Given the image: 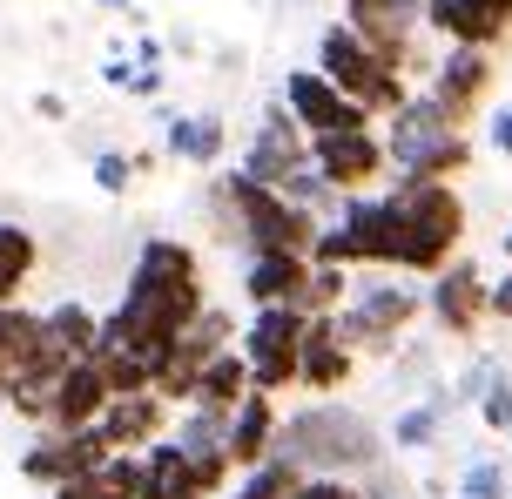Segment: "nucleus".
<instances>
[{"mask_svg": "<svg viewBox=\"0 0 512 499\" xmlns=\"http://www.w3.org/2000/svg\"><path fill=\"white\" fill-rule=\"evenodd\" d=\"M203 257L182 237H149L128 263V290L122 304L102 317V344H128L142 358H162L182 338V324L203 311Z\"/></svg>", "mask_w": 512, "mask_h": 499, "instance_id": "obj_1", "label": "nucleus"}, {"mask_svg": "<svg viewBox=\"0 0 512 499\" xmlns=\"http://www.w3.org/2000/svg\"><path fill=\"white\" fill-rule=\"evenodd\" d=\"M384 446L391 439H384L378 425L364 419V412H351V405H337V398H317L304 412H290L277 432V452H290L304 473H344V479L378 473Z\"/></svg>", "mask_w": 512, "mask_h": 499, "instance_id": "obj_2", "label": "nucleus"}, {"mask_svg": "<svg viewBox=\"0 0 512 499\" xmlns=\"http://www.w3.org/2000/svg\"><path fill=\"white\" fill-rule=\"evenodd\" d=\"M398 203V270L432 277L465 243V196L452 183H391Z\"/></svg>", "mask_w": 512, "mask_h": 499, "instance_id": "obj_3", "label": "nucleus"}, {"mask_svg": "<svg viewBox=\"0 0 512 499\" xmlns=\"http://www.w3.org/2000/svg\"><path fill=\"white\" fill-rule=\"evenodd\" d=\"M331 317H337V338L351 344L358 358H398L405 331L425 317V290L405 284V277H371V284H358L344 297V311H331Z\"/></svg>", "mask_w": 512, "mask_h": 499, "instance_id": "obj_4", "label": "nucleus"}, {"mask_svg": "<svg viewBox=\"0 0 512 499\" xmlns=\"http://www.w3.org/2000/svg\"><path fill=\"white\" fill-rule=\"evenodd\" d=\"M317 68H324V75H331L351 102L371 108L378 122L411 95V75H405V68H391V61H384V54L371 48L351 21H331L324 34H317Z\"/></svg>", "mask_w": 512, "mask_h": 499, "instance_id": "obj_5", "label": "nucleus"}, {"mask_svg": "<svg viewBox=\"0 0 512 499\" xmlns=\"http://www.w3.org/2000/svg\"><path fill=\"white\" fill-rule=\"evenodd\" d=\"M304 331H310V311L297 304H256L250 324H243V358H250V385L256 392L283 398L297 385V351H304Z\"/></svg>", "mask_w": 512, "mask_h": 499, "instance_id": "obj_6", "label": "nucleus"}, {"mask_svg": "<svg viewBox=\"0 0 512 499\" xmlns=\"http://www.w3.org/2000/svg\"><path fill=\"white\" fill-rule=\"evenodd\" d=\"M425 311H432V324L445 331V338H479L486 317H492V277L472 257H452L445 270H432Z\"/></svg>", "mask_w": 512, "mask_h": 499, "instance_id": "obj_7", "label": "nucleus"}, {"mask_svg": "<svg viewBox=\"0 0 512 499\" xmlns=\"http://www.w3.org/2000/svg\"><path fill=\"white\" fill-rule=\"evenodd\" d=\"M310 162L324 169V183L358 196L378 176H391V149H384L378 129H331V135H310Z\"/></svg>", "mask_w": 512, "mask_h": 499, "instance_id": "obj_8", "label": "nucleus"}, {"mask_svg": "<svg viewBox=\"0 0 512 499\" xmlns=\"http://www.w3.org/2000/svg\"><path fill=\"white\" fill-rule=\"evenodd\" d=\"M283 108L304 122V135H331V129H371L378 115L364 102H351L324 68H290L283 75Z\"/></svg>", "mask_w": 512, "mask_h": 499, "instance_id": "obj_9", "label": "nucleus"}, {"mask_svg": "<svg viewBox=\"0 0 512 499\" xmlns=\"http://www.w3.org/2000/svg\"><path fill=\"white\" fill-rule=\"evenodd\" d=\"M304 162H310L304 122H297L283 102H270V108H263V122H256V135H250V149L236 156V169H243V176H256V183H270V189H283L297 169H304Z\"/></svg>", "mask_w": 512, "mask_h": 499, "instance_id": "obj_10", "label": "nucleus"}, {"mask_svg": "<svg viewBox=\"0 0 512 499\" xmlns=\"http://www.w3.org/2000/svg\"><path fill=\"white\" fill-rule=\"evenodd\" d=\"M108 432L102 425H81V432H54V425H41V439L21 452V479H34V486H61V479H81V473H95L108 459Z\"/></svg>", "mask_w": 512, "mask_h": 499, "instance_id": "obj_11", "label": "nucleus"}, {"mask_svg": "<svg viewBox=\"0 0 512 499\" xmlns=\"http://www.w3.org/2000/svg\"><path fill=\"white\" fill-rule=\"evenodd\" d=\"M492 88H499V61H492V48H445V61L432 68V95L452 108L459 129L492 102Z\"/></svg>", "mask_w": 512, "mask_h": 499, "instance_id": "obj_12", "label": "nucleus"}, {"mask_svg": "<svg viewBox=\"0 0 512 499\" xmlns=\"http://www.w3.org/2000/svg\"><path fill=\"white\" fill-rule=\"evenodd\" d=\"M425 27L445 48H506V7L499 0H425Z\"/></svg>", "mask_w": 512, "mask_h": 499, "instance_id": "obj_13", "label": "nucleus"}, {"mask_svg": "<svg viewBox=\"0 0 512 499\" xmlns=\"http://www.w3.org/2000/svg\"><path fill=\"white\" fill-rule=\"evenodd\" d=\"M358 371V351L337 338V317H310L304 331V351H297V392H317V398H337Z\"/></svg>", "mask_w": 512, "mask_h": 499, "instance_id": "obj_14", "label": "nucleus"}, {"mask_svg": "<svg viewBox=\"0 0 512 499\" xmlns=\"http://www.w3.org/2000/svg\"><path fill=\"white\" fill-rule=\"evenodd\" d=\"M108 378H102V365L95 358H75V365L54 378V392H48V425L54 432H81V425H102V412H108Z\"/></svg>", "mask_w": 512, "mask_h": 499, "instance_id": "obj_15", "label": "nucleus"}, {"mask_svg": "<svg viewBox=\"0 0 512 499\" xmlns=\"http://www.w3.org/2000/svg\"><path fill=\"white\" fill-rule=\"evenodd\" d=\"M169 419H176V405L155 392H122V398H108V412H102V432H108V446L115 452H142L155 446L162 432H169Z\"/></svg>", "mask_w": 512, "mask_h": 499, "instance_id": "obj_16", "label": "nucleus"}, {"mask_svg": "<svg viewBox=\"0 0 512 499\" xmlns=\"http://www.w3.org/2000/svg\"><path fill=\"white\" fill-rule=\"evenodd\" d=\"M277 432H283L277 398L250 385V392L236 398V412H230V459H236V473H250L256 459H270V452H277Z\"/></svg>", "mask_w": 512, "mask_h": 499, "instance_id": "obj_17", "label": "nucleus"}, {"mask_svg": "<svg viewBox=\"0 0 512 499\" xmlns=\"http://www.w3.org/2000/svg\"><path fill=\"white\" fill-rule=\"evenodd\" d=\"M162 149L189 169H216L223 149H230V129H223V115H176V108H162Z\"/></svg>", "mask_w": 512, "mask_h": 499, "instance_id": "obj_18", "label": "nucleus"}, {"mask_svg": "<svg viewBox=\"0 0 512 499\" xmlns=\"http://www.w3.org/2000/svg\"><path fill=\"white\" fill-rule=\"evenodd\" d=\"M304 277H310V257H297V250H256L243 263V297L250 304H297Z\"/></svg>", "mask_w": 512, "mask_h": 499, "instance_id": "obj_19", "label": "nucleus"}, {"mask_svg": "<svg viewBox=\"0 0 512 499\" xmlns=\"http://www.w3.org/2000/svg\"><path fill=\"white\" fill-rule=\"evenodd\" d=\"M142 466H149V479H142V499H209L203 493V473H196V459L162 432L155 446H142Z\"/></svg>", "mask_w": 512, "mask_h": 499, "instance_id": "obj_20", "label": "nucleus"}, {"mask_svg": "<svg viewBox=\"0 0 512 499\" xmlns=\"http://www.w3.org/2000/svg\"><path fill=\"white\" fill-rule=\"evenodd\" d=\"M472 135L452 129V135H438L432 149H418V156L405 162V169H391V183H459L465 169H472Z\"/></svg>", "mask_w": 512, "mask_h": 499, "instance_id": "obj_21", "label": "nucleus"}, {"mask_svg": "<svg viewBox=\"0 0 512 499\" xmlns=\"http://www.w3.org/2000/svg\"><path fill=\"white\" fill-rule=\"evenodd\" d=\"M445 419H452V405H445V385H432L425 398L398 405V419H391V432H384V439H391L398 452H425V446H438Z\"/></svg>", "mask_w": 512, "mask_h": 499, "instance_id": "obj_22", "label": "nucleus"}, {"mask_svg": "<svg viewBox=\"0 0 512 499\" xmlns=\"http://www.w3.org/2000/svg\"><path fill=\"white\" fill-rule=\"evenodd\" d=\"M34 270H41L34 230L14 223V216H0V304H21V290L34 284Z\"/></svg>", "mask_w": 512, "mask_h": 499, "instance_id": "obj_23", "label": "nucleus"}, {"mask_svg": "<svg viewBox=\"0 0 512 499\" xmlns=\"http://www.w3.org/2000/svg\"><path fill=\"white\" fill-rule=\"evenodd\" d=\"M48 317V338L68 351V358H95V344H102V317L88 311L81 297H61L54 311H41Z\"/></svg>", "mask_w": 512, "mask_h": 499, "instance_id": "obj_24", "label": "nucleus"}, {"mask_svg": "<svg viewBox=\"0 0 512 499\" xmlns=\"http://www.w3.org/2000/svg\"><path fill=\"white\" fill-rule=\"evenodd\" d=\"M250 392V358H243V344H230V351H216L203 365V378H196V398L203 405H223V412H236V398Z\"/></svg>", "mask_w": 512, "mask_h": 499, "instance_id": "obj_25", "label": "nucleus"}, {"mask_svg": "<svg viewBox=\"0 0 512 499\" xmlns=\"http://www.w3.org/2000/svg\"><path fill=\"white\" fill-rule=\"evenodd\" d=\"M304 466L290 459V452H270V459H256L250 473L236 479V493L230 499H297V486H304Z\"/></svg>", "mask_w": 512, "mask_h": 499, "instance_id": "obj_26", "label": "nucleus"}, {"mask_svg": "<svg viewBox=\"0 0 512 499\" xmlns=\"http://www.w3.org/2000/svg\"><path fill=\"white\" fill-rule=\"evenodd\" d=\"M344 297H351V270L344 263H310L304 290H297V311L331 317V311H344Z\"/></svg>", "mask_w": 512, "mask_h": 499, "instance_id": "obj_27", "label": "nucleus"}, {"mask_svg": "<svg viewBox=\"0 0 512 499\" xmlns=\"http://www.w3.org/2000/svg\"><path fill=\"white\" fill-rule=\"evenodd\" d=\"M95 365H102V378H108L115 398L122 392H149L155 385V365L142 358V351H128V344H95Z\"/></svg>", "mask_w": 512, "mask_h": 499, "instance_id": "obj_28", "label": "nucleus"}, {"mask_svg": "<svg viewBox=\"0 0 512 499\" xmlns=\"http://www.w3.org/2000/svg\"><path fill=\"white\" fill-rule=\"evenodd\" d=\"M499 358H472V365L459 371V378H452V385H445V405H452V412H459V405H479V398H486V385L492 378H499Z\"/></svg>", "mask_w": 512, "mask_h": 499, "instance_id": "obj_29", "label": "nucleus"}, {"mask_svg": "<svg viewBox=\"0 0 512 499\" xmlns=\"http://www.w3.org/2000/svg\"><path fill=\"white\" fill-rule=\"evenodd\" d=\"M452 499H506V466L499 459H472L452 486Z\"/></svg>", "mask_w": 512, "mask_h": 499, "instance_id": "obj_30", "label": "nucleus"}, {"mask_svg": "<svg viewBox=\"0 0 512 499\" xmlns=\"http://www.w3.org/2000/svg\"><path fill=\"white\" fill-rule=\"evenodd\" d=\"M128 183H135V156L102 149V156H95V189H102V196H128Z\"/></svg>", "mask_w": 512, "mask_h": 499, "instance_id": "obj_31", "label": "nucleus"}, {"mask_svg": "<svg viewBox=\"0 0 512 499\" xmlns=\"http://www.w3.org/2000/svg\"><path fill=\"white\" fill-rule=\"evenodd\" d=\"M479 419H486V432H512V371H499L486 385V398H479Z\"/></svg>", "mask_w": 512, "mask_h": 499, "instance_id": "obj_32", "label": "nucleus"}, {"mask_svg": "<svg viewBox=\"0 0 512 499\" xmlns=\"http://www.w3.org/2000/svg\"><path fill=\"white\" fill-rule=\"evenodd\" d=\"M297 499H371V486H358V479H344V473H310L297 486Z\"/></svg>", "mask_w": 512, "mask_h": 499, "instance_id": "obj_33", "label": "nucleus"}, {"mask_svg": "<svg viewBox=\"0 0 512 499\" xmlns=\"http://www.w3.org/2000/svg\"><path fill=\"white\" fill-rule=\"evenodd\" d=\"M486 142L499 149V156H512V102H506V108H492V122H486Z\"/></svg>", "mask_w": 512, "mask_h": 499, "instance_id": "obj_34", "label": "nucleus"}, {"mask_svg": "<svg viewBox=\"0 0 512 499\" xmlns=\"http://www.w3.org/2000/svg\"><path fill=\"white\" fill-rule=\"evenodd\" d=\"M378 7H384V14H391L398 27H411V34L425 27V0H378Z\"/></svg>", "mask_w": 512, "mask_h": 499, "instance_id": "obj_35", "label": "nucleus"}, {"mask_svg": "<svg viewBox=\"0 0 512 499\" xmlns=\"http://www.w3.org/2000/svg\"><path fill=\"white\" fill-rule=\"evenodd\" d=\"M128 95H142V102H149V95H162V68H142V61H135V75H128Z\"/></svg>", "mask_w": 512, "mask_h": 499, "instance_id": "obj_36", "label": "nucleus"}, {"mask_svg": "<svg viewBox=\"0 0 512 499\" xmlns=\"http://www.w3.org/2000/svg\"><path fill=\"white\" fill-rule=\"evenodd\" d=\"M34 115H41V122H68V102H61V95H34Z\"/></svg>", "mask_w": 512, "mask_h": 499, "instance_id": "obj_37", "label": "nucleus"}, {"mask_svg": "<svg viewBox=\"0 0 512 499\" xmlns=\"http://www.w3.org/2000/svg\"><path fill=\"white\" fill-rule=\"evenodd\" d=\"M135 61H142V68H162V41L142 34V41H135Z\"/></svg>", "mask_w": 512, "mask_h": 499, "instance_id": "obj_38", "label": "nucleus"}, {"mask_svg": "<svg viewBox=\"0 0 512 499\" xmlns=\"http://www.w3.org/2000/svg\"><path fill=\"white\" fill-rule=\"evenodd\" d=\"M128 75H135V68H128L122 54H115V61H102V81H108V88H128Z\"/></svg>", "mask_w": 512, "mask_h": 499, "instance_id": "obj_39", "label": "nucleus"}, {"mask_svg": "<svg viewBox=\"0 0 512 499\" xmlns=\"http://www.w3.org/2000/svg\"><path fill=\"white\" fill-rule=\"evenodd\" d=\"M102 7H108V14H122V21H128V27L142 21V14H135V0H102Z\"/></svg>", "mask_w": 512, "mask_h": 499, "instance_id": "obj_40", "label": "nucleus"}, {"mask_svg": "<svg viewBox=\"0 0 512 499\" xmlns=\"http://www.w3.org/2000/svg\"><path fill=\"white\" fill-rule=\"evenodd\" d=\"M499 250H506V263H512V230H506V237H499Z\"/></svg>", "mask_w": 512, "mask_h": 499, "instance_id": "obj_41", "label": "nucleus"}, {"mask_svg": "<svg viewBox=\"0 0 512 499\" xmlns=\"http://www.w3.org/2000/svg\"><path fill=\"white\" fill-rule=\"evenodd\" d=\"M499 7H506V21H512V0H499Z\"/></svg>", "mask_w": 512, "mask_h": 499, "instance_id": "obj_42", "label": "nucleus"}, {"mask_svg": "<svg viewBox=\"0 0 512 499\" xmlns=\"http://www.w3.org/2000/svg\"><path fill=\"white\" fill-rule=\"evenodd\" d=\"M371 499H391V493H371Z\"/></svg>", "mask_w": 512, "mask_h": 499, "instance_id": "obj_43", "label": "nucleus"}, {"mask_svg": "<svg viewBox=\"0 0 512 499\" xmlns=\"http://www.w3.org/2000/svg\"><path fill=\"white\" fill-rule=\"evenodd\" d=\"M223 499H230V493H223Z\"/></svg>", "mask_w": 512, "mask_h": 499, "instance_id": "obj_44", "label": "nucleus"}]
</instances>
